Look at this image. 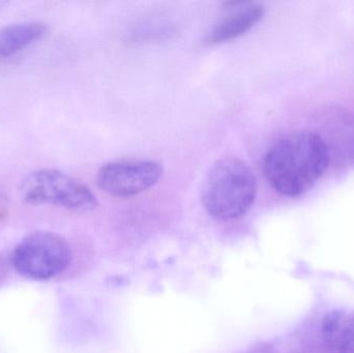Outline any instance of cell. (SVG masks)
Instances as JSON below:
<instances>
[{"instance_id": "obj_1", "label": "cell", "mask_w": 354, "mask_h": 353, "mask_svg": "<svg viewBox=\"0 0 354 353\" xmlns=\"http://www.w3.org/2000/svg\"><path fill=\"white\" fill-rule=\"evenodd\" d=\"M330 163L328 147L317 133H292L268 149L263 173L276 192L293 198L309 191Z\"/></svg>"}, {"instance_id": "obj_2", "label": "cell", "mask_w": 354, "mask_h": 353, "mask_svg": "<svg viewBox=\"0 0 354 353\" xmlns=\"http://www.w3.org/2000/svg\"><path fill=\"white\" fill-rule=\"evenodd\" d=\"M257 194V180L247 163L237 158L216 162L202 187V202L214 219L230 221L243 217Z\"/></svg>"}, {"instance_id": "obj_3", "label": "cell", "mask_w": 354, "mask_h": 353, "mask_svg": "<svg viewBox=\"0 0 354 353\" xmlns=\"http://www.w3.org/2000/svg\"><path fill=\"white\" fill-rule=\"evenodd\" d=\"M20 194L28 204L55 205L80 213L95 211L99 205L84 182L55 169L31 172L21 182Z\"/></svg>"}, {"instance_id": "obj_4", "label": "cell", "mask_w": 354, "mask_h": 353, "mask_svg": "<svg viewBox=\"0 0 354 353\" xmlns=\"http://www.w3.org/2000/svg\"><path fill=\"white\" fill-rule=\"evenodd\" d=\"M72 251L66 238L49 231H37L23 238L12 251L15 271L33 281H47L66 271Z\"/></svg>"}, {"instance_id": "obj_5", "label": "cell", "mask_w": 354, "mask_h": 353, "mask_svg": "<svg viewBox=\"0 0 354 353\" xmlns=\"http://www.w3.org/2000/svg\"><path fill=\"white\" fill-rule=\"evenodd\" d=\"M163 174L151 160H122L106 164L97 174L101 190L115 197H133L153 188Z\"/></svg>"}, {"instance_id": "obj_6", "label": "cell", "mask_w": 354, "mask_h": 353, "mask_svg": "<svg viewBox=\"0 0 354 353\" xmlns=\"http://www.w3.org/2000/svg\"><path fill=\"white\" fill-rule=\"evenodd\" d=\"M322 120V140L332 159L343 165L354 164V114L345 109L330 110Z\"/></svg>"}, {"instance_id": "obj_7", "label": "cell", "mask_w": 354, "mask_h": 353, "mask_svg": "<svg viewBox=\"0 0 354 353\" xmlns=\"http://www.w3.org/2000/svg\"><path fill=\"white\" fill-rule=\"evenodd\" d=\"M264 6L252 2H237L235 10L218 21L210 30L207 41L212 45L226 43L245 35L263 18Z\"/></svg>"}, {"instance_id": "obj_8", "label": "cell", "mask_w": 354, "mask_h": 353, "mask_svg": "<svg viewBox=\"0 0 354 353\" xmlns=\"http://www.w3.org/2000/svg\"><path fill=\"white\" fill-rule=\"evenodd\" d=\"M320 335L330 353H354V310L328 312L320 325Z\"/></svg>"}, {"instance_id": "obj_9", "label": "cell", "mask_w": 354, "mask_h": 353, "mask_svg": "<svg viewBox=\"0 0 354 353\" xmlns=\"http://www.w3.org/2000/svg\"><path fill=\"white\" fill-rule=\"evenodd\" d=\"M48 32L46 23H16L0 29V59L10 57L31 44L43 39Z\"/></svg>"}, {"instance_id": "obj_10", "label": "cell", "mask_w": 354, "mask_h": 353, "mask_svg": "<svg viewBox=\"0 0 354 353\" xmlns=\"http://www.w3.org/2000/svg\"><path fill=\"white\" fill-rule=\"evenodd\" d=\"M249 353H279L276 352V350H272V347H268V346H262V347L258 348V350H253V352Z\"/></svg>"}, {"instance_id": "obj_11", "label": "cell", "mask_w": 354, "mask_h": 353, "mask_svg": "<svg viewBox=\"0 0 354 353\" xmlns=\"http://www.w3.org/2000/svg\"><path fill=\"white\" fill-rule=\"evenodd\" d=\"M6 1H0V10H1V8H3V6H6Z\"/></svg>"}]
</instances>
